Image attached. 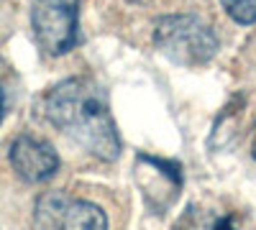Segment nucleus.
Listing matches in <instances>:
<instances>
[{
    "label": "nucleus",
    "mask_w": 256,
    "mask_h": 230,
    "mask_svg": "<svg viewBox=\"0 0 256 230\" xmlns=\"http://www.w3.org/2000/svg\"><path fill=\"white\" fill-rule=\"evenodd\" d=\"M41 113L72 138L80 149L100 161H116L120 156V136L110 115L108 95L90 77L62 79L41 97Z\"/></svg>",
    "instance_id": "nucleus-1"
},
{
    "label": "nucleus",
    "mask_w": 256,
    "mask_h": 230,
    "mask_svg": "<svg viewBox=\"0 0 256 230\" xmlns=\"http://www.w3.org/2000/svg\"><path fill=\"white\" fill-rule=\"evenodd\" d=\"M80 0H34L31 28L38 46L49 56H62L77 46Z\"/></svg>",
    "instance_id": "nucleus-3"
},
{
    "label": "nucleus",
    "mask_w": 256,
    "mask_h": 230,
    "mask_svg": "<svg viewBox=\"0 0 256 230\" xmlns=\"http://www.w3.org/2000/svg\"><path fill=\"white\" fill-rule=\"evenodd\" d=\"M10 166L24 182L38 184L56 174L59 156L52 143L34 136H18L10 146Z\"/></svg>",
    "instance_id": "nucleus-6"
},
{
    "label": "nucleus",
    "mask_w": 256,
    "mask_h": 230,
    "mask_svg": "<svg viewBox=\"0 0 256 230\" xmlns=\"http://www.w3.org/2000/svg\"><path fill=\"white\" fill-rule=\"evenodd\" d=\"M223 10L241 26L256 23V0H220Z\"/></svg>",
    "instance_id": "nucleus-7"
},
{
    "label": "nucleus",
    "mask_w": 256,
    "mask_h": 230,
    "mask_svg": "<svg viewBox=\"0 0 256 230\" xmlns=\"http://www.w3.org/2000/svg\"><path fill=\"white\" fill-rule=\"evenodd\" d=\"M136 182L144 190V197L148 205L154 207L172 205L182 190L180 164L141 154L136 159Z\"/></svg>",
    "instance_id": "nucleus-5"
},
{
    "label": "nucleus",
    "mask_w": 256,
    "mask_h": 230,
    "mask_svg": "<svg viewBox=\"0 0 256 230\" xmlns=\"http://www.w3.org/2000/svg\"><path fill=\"white\" fill-rule=\"evenodd\" d=\"M154 46L180 67H205L218 54V36L202 18L190 13L162 15L154 23Z\"/></svg>",
    "instance_id": "nucleus-2"
},
{
    "label": "nucleus",
    "mask_w": 256,
    "mask_h": 230,
    "mask_svg": "<svg viewBox=\"0 0 256 230\" xmlns=\"http://www.w3.org/2000/svg\"><path fill=\"white\" fill-rule=\"evenodd\" d=\"M251 156L256 159V125H254V141H251Z\"/></svg>",
    "instance_id": "nucleus-10"
},
{
    "label": "nucleus",
    "mask_w": 256,
    "mask_h": 230,
    "mask_svg": "<svg viewBox=\"0 0 256 230\" xmlns=\"http://www.w3.org/2000/svg\"><path fill=\"white\" fill-rule=\"evenodd\" d=\"M212 230H233V225H230V220H228V218H220Z\"/></svg>",
    "instance_id": "nucleus-8"
},
{
    "label": "nucleus",
    "mask_w": 256,
    "mask_h": 230,
    "mask_svg": "<svg viewBox=\"0 0 256 230\" xmlns=\"http://www.w3.org/2000/svg\"><path fill=\"white\" fill-rule=\"evenodd\" d=\"M34 230H108V218L88 200L44 192L34 207Z\"/></svg>",
    "instance_id": "nucleus-4"
},
{
    "label": "nucleus",
    "mask_w": 256,
    "mask_h": 230,
    "mask_svg": "<svg viewBox=\"0 0 256 230\" xmlns=\"http://www.w3.org/2000/svg\"><path fill=\"white\" fill-rule=\"evenodd\" d=\"M128 3H148V0H128Z\"/></svg>",
    "instance_id": "nucleus-11"
},
{
    "label": "nucleus",
    "mask_w": 256,
    "mask_h": 230,
    "mask_svg": "<svg viewBox=\"0 0 256 230\" xmlns=\"http://www.w3.org/2000/svg\"><path fill=\"white\" fill-rule=\"evenodd\" d=\"M6 115V100H3V87H0V120Z\"/></svg>",
    "instance_id": "nucleus-9"
}]
</instances>
